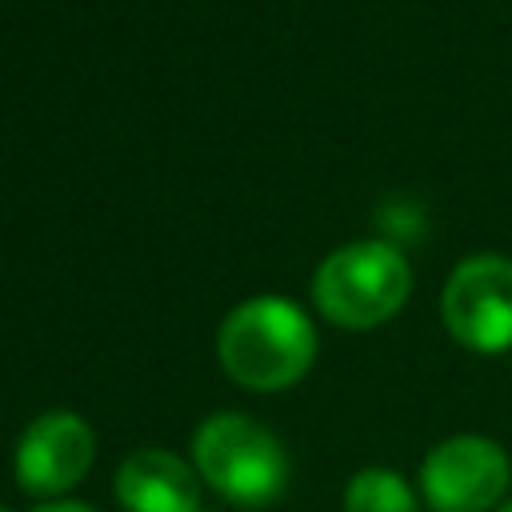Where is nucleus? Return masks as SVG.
Segmentation results:
<instances>
[{
	"instance_id": "nucleus-6",
	"label": "nucleus",
	"mask_w": 512,
	"mask_h": 512,
	"mask_svg": "<svg viewBox=\"0 0 512 512\" xmlns=\"http://www.w3.org/2000/svg\"><path fill=\"white\" fill-rule=\"evenodd\" d=\"M96 460V436L76 412L36 416L16 444V484L32 496H60L76 488Z\"/></svg>"
},
{
	"instance_id": "nucleus-3",
	"label": "nucleus",
	"mask_w": 512,
	"mask_h": 512,
	"mask_svg": "<svg viewBox=\"0 0 512 512\" xmlns=\"http://www.w3.org/2000/svg\"><path fill=\"white\" fill-rule=\"evenodd\" d=\"M412 292L408 260L384 240H352L336 248L312 276L320 316L340 328H376L400 312Z\"/></svg>"
},
{
	"instance_id": "nucleus-4",
	"label": "nucleus",
	"mask_w": 512,
	"mask_h": 512,
	"mask_svg": "<svg viewBox=\"0 0 512 512\" xmlns=\"http://www.w3.org/2000/svg\"><path fill=\"white\" fill-rule=\"evenodd\" d=\"M512 468L496 440L488 436H448L420 468V492L436 512H488L508 492Z\"/></svg>"
},
{
	"instance_id": "nucleus-9",
	"label": "nucleus",
	"mask_w": 512,
	"mask_h": 512,
	"mask_svg": "<svg viewBox=\"0 0 512 512\" xmlns=\"http://www.w3.org/2000/svg\"><path fill=\"white\" fill-rule=\"evenodd\" d=\"M32 512H96V508H88V504H80V500H44V504H36Z\"/></svg>"
},
{
	"instance_id": "nucleus-10",
	"label": "nucleus",
	"mask_w": 512,
	"mask_h": 512,
	"mask_svg": "<svg viewBox=\"0 0 512 512\" xmlns=\"http://www.w3.org/2000/svg\"><path fill=\"white\" fill-rule=\"evenodd\" d=\"M496 512H512V500H504V504H500V508H496Z\"/></svg>"
},
{
	"instance_id": "nucleus-1",
	"label": "nucleus",
	"mask_w": 512,
	"mask_h": 512,
	"mask_svg": "<svg viewBox=\"0 0 512 512\" xmlns=\"http://www.w3.org/2000/svg\"><path fill=\"white\" fill-rule=\"evenodd\" d=\"M220 368L252 392L296 384L316 360V328L308 312L284 296H252L236 304L216 332Z\"/></svg>"
},
{
	"instance_id": "nucleus-7",
	"label": "nucleus",
	"mask_w": 512,
	"mask_h": 512,
	"mask_svg": "<svg viewBox=\"0 0 512 512\" xmlns=\"http://www.w3.org/2000/svg\"><path fill=\"white\" fill-rule=\"evenodd\" d=\"M116 500L124 512H200V480L180 456L140 448L116 468Z\"/></svg>"
},
{
	"instance_id": "nucleus-8",
	"label": "nucleus",
	"mask_w": 512,
	"mask_h": 512,
	"mask_svg": "<svg viewBox=\"0 0 512 512\" xmlns=\"http://www.w3.org/2000/svg\"><path fill=\"white\" fill-rule=\"evenodd\" d=\"M344 512H416V496L396 472L360 468L344 488Z\"/></svg>"
},
{
	"instance_id": "nucleus-5",
	"label": "nucleus",
	"mask_w": 512,
	"mask_h": 512,
	"mask_svg": "<svg viewBox=\"0 0 512 512\" xmlns=\"http://www.w3.org/2000/svg\"><path fill=\"white\" fill-rule=\"evenodd\" d=\"M444 324L472 352L512 348V260L472 256L444 284Z\"/></svg>"
},
{
	"instance_id": "nucleus-11",
	"label": "nucleus",
	"mask_w": 512,
	"mask_h": 512,
	"mask_svg": "<svg viewBox=\"0 0 512 512\" xmlns=\"http://www.w3.org/2000/svg\"><path fill=\"white\" fill-rule=\"evenodd\" d=\"M0 512H12V508H4V504H0Z\"/></svg>"
},
{
	"instance_id": "nucleus-2",
	"label": "nucleus",
	"mask_w": 512,
	"mask_h": 512,
	"mask_svg": "<svg viewBox=\"0 0 512 512\" xmlns=\"http://www.w3.org/2000/svg\"><path fill=\"white\" fill-rule=\"evenodd\" d=\"M196 472L236 508H268L288 484L284 444L240 412H216L192 440Z\"/></svg>"
}]
</instances>
